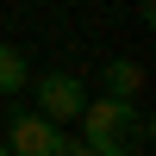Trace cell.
<instances>
[{
  "mask_svg": "<svg viewBox=\"0 0 156 156\" xmlns=\"http://www.w3.org/2000/svg\"><path fill=\"white\" fill-rule=\"evenodd\" d=\"M75 125H81V137H75V144H87L94 156H125V150H137V144H144V131H150V125L137 119V106L106 100V94H100V100H87Z\"/></svg>",
  "mask_w": 156,
  "mask_h": 156,
  "instance_id": "1",
  "label": "cell"
},
{
  "mask_svg": "<svg viewBox=\"0 0 156 156\" xmlns=\"http://www.w3.org/2000/svg\"><path fill=\"white\" fill-rule=\"evenodd\" d=\"M0 156H6V144H0Z\"/></svg>",
  "mask_w": 156,
  "mask_h": 156,
  "instance_id": "7",
  "label": "cell"
},
{
  "mask_svg": "<svg viewBox=\"0 0 156 156\" xmlns=\"http://www.w3.org/2000/svg\"><path fill=\"white\" fill-rule=\"evenodd\" d=\"M100 87H106V100H125V106H131V100L144 94V69H137L131 56H112L106 69H100Z\"/></svg>",
  "mask_w": 156,
  "mask_h": 156,
  "instance_id": "4",
  "label": "cell"
},
{
  "mask_svg": "<svg viewBox=\"0 0 156 156\" xmlns=\"http://www.w3.org/2000/svg\"><path fill=\"white\" fill-rule=\"evenodd\" d=\"M25 87H31V62H25L12 44H0V94H6V100H19Z\"/></svg>",
  "mask_w": 156,
  "mask_h": 156,
  "instance_id": "5",
  "label": "cell"
},
{
  "mask_svg": "<svg viewBox=\"0 0 156 156\" xmlns=\"http://www.w3.org/2000/svg\"><path fill=\"white\" fill-rule=\"evenodd\" d=\"M62 137H69V131H56L50 119H37V112H19V106H12L6 131H0V144H6V156H56Z\"/></svg>",
  "mask_w": 156,
  "mask_h": 156,
  "instance_id": "3",
  "label": "cell"
},
{
  "mask_svg": "<svg viewBox=\"0 0 156 156\" xmlns=\"http://www.w3.org/2000/svg\"><path fill=\"white\" fill-rule=\"evenodd\" d=\"M56 156H94V150H87V144H75V137H62V150Z\"/></svg>",
  "mask_w": 156,
  "mask_h": 156,
  "instance_id": "6",
  "label": "cell"
},
{
  "mask_svg": "<svg viewBox=\"0 0 156 156\" xmlns=\"http://www.w3.org/2000/svg\"><path fill=\"white\" fill-rule=\"evenodd\" d=\"M131 156H144V150H131Z\"/></svg>",
  "mask_w": 156,
  "mask_h": 156,
  "instance_id": "8",
  "label": "cell"
},
{
  "mask_svg": "<svg viewBox=\"0 0 156 156\" xmlns=\"http://www.w3.org/2000/svg\"><path fill=\"white\" fill-rule=\"evenodd\" d=\"M31 100H37V119H50L56 131H69V119H81V106H87L94 94H87L81 75L50 69V75H37V81H31Z\"/></svg>",
  "mask_w": 156,
  "mask_h": 156,
  "instance_id": "2",
  "label": "cell"
}]
</instances>
